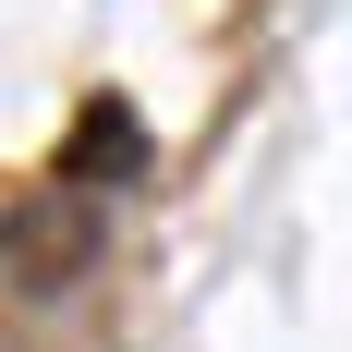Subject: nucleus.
I'll use <instances>...</instances> for the list:
<instances>
[{
	"label": "nucleus",
	"instance_id": "nucleus-1",
	"mask_svg": "<svg viewBox=\"0 0 352 352\" xmlns=\"http://www.w3.org/2000/svg\"><path fill=\"white\" fill-rule=\"evenodd\" d=\"M98 255V207H85V182H61V195H36L25 219H0V267L25 292H61L73 267Z\"/></svg>",
	"mask_w": 352,
	"mask_h": 352
},
{
	"label": "nucleus",
	"instance_id": "nucleus-2",
	"mask_svg": "<svg viewBox=\"0 0 352 352\" xmlns=\"http://www.w3.org/2000/svg\"><path fill=\"white\" fill-rule=\"evenodd\" d=\"M146 170V122H134V98H85L73 109V146H61V182H134Z\"/></svg>",
	"mask_w": 352,
	"mask_h": 352
}]
</instances>
